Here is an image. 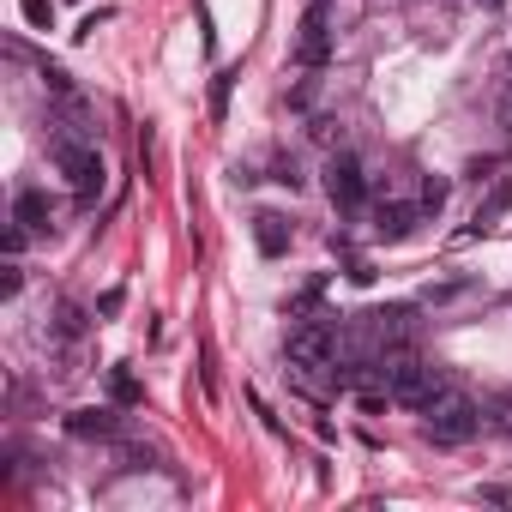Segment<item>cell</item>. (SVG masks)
Listing matches in <instances>:
<instances>
[{
  "label": "cell",
  "instance_id": "7402d4cb",
  "mask_svg": "<svg viewBox=\"0 0 512 512\" xmlns=\"http://www.w3.org/2000/svg\"><path fill=\"white\" fill-rule=\"evenodd\" d=\"M500 121H506V133H512V97H506V115H500Z\"/></svg>",
  "mask_w": 512,
  "mask_h": 512
},
{
  "label": "cell",
  "instance_id": "8992f818",
  "mask_svg": "<svg viewBox=\"0 0 512 512\" xmlns=\"http://www.w3.org/2000/svg\"><path fill=\"white\" fill-rule=\"evenodd\" d=\"M362 320H368V332H374L380 350H404V344L416 338V308H374V314H362Z\"/></svg>",
  "mask_w": 512,
  "mask_h": 512
},
{
  "label": "cell",
  "instance_id": "603a6c76",
  "mask_svg": "<svg viewBox=\"0 0 512 512\" xmlns=\"http://www.w3.org/2000/svg\"><path fill=\"white\" fill-rule=\"evenodd\" d=\"M482 7H506V0H482Z\"/></svg>",
  "mask_w": 512,
  "mask_h": 512
},
{
  "label": "cell",
  "instance_id": "5b68a950",
  "mask_svg": "<svg viewBox=\"0 0 512 512\" xmlns=\"http://www.w3.org/2000/svg\"><path fill=\"white\" fill-rule=\"evenodd\" d=\"M326 193H332L338 211H362V199H368L362 163H356V157H332V163H326Z\"/></svg>",
  "mask_w": 512,
  "mask_h": 512
},
{
  "label": "cell",
  "instance_id": "277c9868",
  "mask_svg": "<svg viewBox=\"0 0 512 512\" xmlns=\"http://www.w3.org/2000/svg\"><path fill=\"white\" fill-rule=\"evenodd\" d=\"M55 163H61V175L73 181L79 205H97V193H103V181H109L97 145H85V139H55Z\"/></svg>",
  "mask_w": 512,
  "mask_h": 512
},
{
  "label": "cell",
  "instance_id": "3957f363",
  "mask_svg": "<svg viewBox=\"0 0 512 512\" xmlns=\"http://www.w3.org/2000/svg\"><path fill=\"white\" fill-rule=\"evenodd\" d=\"M284 356H290V368H302V374L332 368V356H338V326H332V320H296L290 338H284Z\"/></svg>",
  "mask_w": 512,
  "mask_h": 512
},
{
  "label": "cell",
  "instance_id": "9a60e30c",
  "mask_svg": "<svg viewBox=\"0 0 512 512\" xmlns=\"http://www.w3.org/2000/svg\"><path fill=\"white\" fill-rule=\"evenodd\" d=\"M19 7H25V19H31L37 31H49V25H55V0H19Z\"/></svg>",
  "mask_w": 512,
  "mask_h": 512
},
{
  "label": "cell",
  "instance_id": "44dd1931",
  "mask_svg": "<svg viewBox=\"0 0 512 512\" xmlns=\"http://www.w3.org/2000/svg\"><path fill=\"white\" fill-rule=\"evenodd\" d=\"M25 290V272L19 266H7V278H0V296H19Z\"/></svg>",
  "mask_w": 512,
  "mask_h": 512
},
{
  "label": "cell",
  "instance_id": "52a82bcc",
  "mask_svg": "<svg viewBox=\"0 0 512 512\" xmlns=\"http://www.w3.org/2000/svg\"><path fill=\"white\" fill-rule=\"evenodd\" d=\"M326 55H332V31H326V7H314V13L302 19L296 61H302V67H326Z\"/></svg>",
  "mask_w": 512,
  "mask_h": 512
},
{
  "label": "cell",
  "instance_id": "ac0fdd59",
  "mask_svg": "<svg viewBox=\"0 0 512 512\" xmlns=\"http://www.w3.org/2000/svg\"><path fill=\"white\" fill-rule=\"evenodd\" d=\"M458 290H464V284H428V290H422V302H428V308H440V302H452Z\"/></svg>",
  "mask_w": 512,
  "mask_h": 512
},
{
  "label": "cell",
  "instance_id": "ba28073f",
  "mask_svg": "<svg viewBox=\"0 0 512 512\" xmlns=\"http://www.w3.org/2000/svg\"><path fill=\"white\" fill-rule=\"evenodd\" d=\"M290 217H278V211H260V217H253V241H260V253H266V260H284V253H290Z\"/></svg>",
  "mask_w": 512,
  "mask_h": 512
},
{
  "label": "cell",
  "instance_id": "4fadbf2b",
  "mask_svg": "<svg viewBox=\"0 0 512 512\" xmlns=\"http://www.w3.org/2000/svg\"><path fill=\"white\" fill-rule=\"evenodd\" d=\"M482 416H488V428H494V434H512V392L488 398V410H482Z\"/></svg>",
  "mask_w": 512,
  "mask_h": 512
},
{
  "label": "cell",
  "instance_id": "5bb4252c",
  "mask_svg": "<svg viewBox=\"0 0 512 512\" xmlns=\"http://www.w3.org/2000/svg\"><path fill=\"white\" fill-rule=\"evenodd\" d=\"M109 392H115L121 404H139V380H133L127 368H115V374H109Z\"/></svg>",
  "mask_w": 512,
  "mask_h": 512
},
{
  "label": "cell",
  "instance_id": "7a4b0ae2",
  "mask_svg": "<svg viewBox=\"0 0 512 512\" xmlns=\"http://www.w3.org/2000/svg\"><path fill=\"white\" fill-rule=\"evenodd\" d=\"M380 386L392 392V404H410V410H422L440 386H446V374L434 368V362H422V356H410V350H392V356H380Z\"/></svg>",
  "mask_w": 512,
  "mask_h": 512
},
{
  "label": "cell",
  "instance_id": "2e32d148",
  "mask_svg": "<svg viewBox=\"0 0 512 512\" xmlns=\"http://www.w3.org/2000/svg\"><path fill=\"white\" fill-rule=\"evenodd\" d=\"M229 85H235V73H217V79H211V115L229 109Z\"/></svg>",
  "mask_w": 512,
  "mask_h": 512
},
{
  "label": "cell",
  "instance_id": "9c48e42d",
  "mask_svg": "<svg viewBox=\"0 0 512 512\" xmlns=\"http://www.w3.org/2000/svg\"><path fill=\"white\" fill-rule=\"evenodd\" d=\"M416 223H422V205H404V199H392V205L374 211V235H380V241H404Z\"/></svg>",
  "mask_w": 512,
  "mask_h": 512
},
{
  "label": "cell",
  "instance_id": "8fae6325",
  "mask_svg": "<svg viewBox=\"0 0 512 512\" xmlns=\"http://www.w3.org/2000/svg\"><path fill=\"white\" fill-rule=\"evenodd\" d=\"M506 205H512V181H500V175H494V187H488V199H482V205L470 211V223H464V235H482V229H494Z\"/></svg>",
  "mask_w": 512,
  "mask_h": 512
},
{
  "label": "cell",
  "instance_id": "d6986e66",
  "mask_svg": "<svg viewBox=\"0 0 512 512\" xmlns=\"http://www.w3.org/2000/svg\"><path fill=\"white\" fill-rule=\"evenodd\" d=\"M55 332H61V338H79V332H85V314H79V308H61V326H55Z\"/></svg>",
  "mask_w": 512,
  "mask_h": 512
},
{
  "label": "cell",
  "instance_id": "ffe728a7",
  "mask_svg": "<svg viewBox=\"0 0 512 512\" xmlns=\"http://www.w3.org/2000/svg\"><path fill=\"white\" fill-rule=\"evenodd\" d=\"M121 458H127V470H151V464H157L145 446H121Z\"/></svg>",
  "mask_w": 512,
  "mask_h": 512
},
{
  "label": "cell",
  "instance_id": "6da1fadb",
  "mask_svg": "<svg viewBox=\"0 0 512 512\" xmlns=\"http://www.w3.org/2000/svg\"><path fill=\"white\" fill-rule=\"evenodd\" d=\"M476 428H482V404L458 386H440L422 404V440H434V446H464V440H476Z\"/></svg>",
  "mask_w": 512,
  "mask_h": 512
},
{
  "label": "cell",
  "instance_id": "e0dca14e",
  "mask_svg": "<svg viewBox=\"0 0 512 512\" xmlns=\"http://www.w3.org/2000/svg\"><path fill=\"white\" fill-rule=\"evenodd\" d=\"M440 205H446V181L428 175V181H422V211H440Z\"/></svg>",
  "mask_w": 512,
  "mask_h": 512
},
{
  "label": "cell",
  "instance_id": "7c38bea8",
  "mask_svg": "<svg viewBox=\"0 0 512 512\" xmlns=\"http://www.w3.org/2000/svg\"><path fill=\"white\" fill-rule=\"evenodd\" d=\"M49 217H55V211H49V199H43L37 187H25V193L13 199V223H19V229L37 235V229H49Z\"/></svg>",
  "mask_w": 512,
  "mask_h": 512
},
{
  "label": "cell",
  "instance_id": "30bf717a",
  "mask_svg": "<svg viewBox=\"0 0 512 512\" xmlns=\"http://www.w3.org/2000/svg\"><path fill=\"white\" fill-rule=\"evenodd\" d=\"M67 434L73 440H115L121 434V416L115 410H67Z\"/></svg>",
  "mask_w": 512,
  "mask_h": 512
}]
</instances>
